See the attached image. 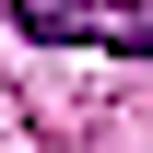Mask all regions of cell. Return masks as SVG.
<instances>
[{
    "label": "cell",
    "mask_w": 153,
    "mask_h": 153,
    "mask_svg": "<svg viewBox=\"0 0 153 153\" xmlns=\"http://www.w3.org/2000/svg\"><path fill=\"white\" fill-rule=\"evenodd\" d=\"M12 24L36 47H130V59H153V0H12Z\"/></svg>",
    "instance_id": "6da1fadb"
}]
</instances>
